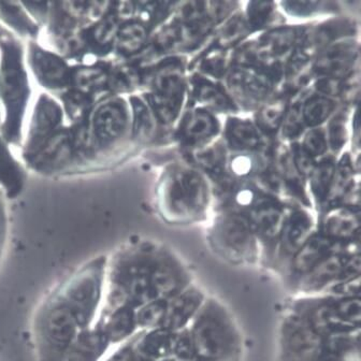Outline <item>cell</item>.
Segmentation results:
<instances>
[{
	"label": "cell",
	"instance_id": "cell-15",
	"mask_svg": "<svg viewBox=\"0 0 361 361\" xmlns=\"http://www.w3.org/2000/svg\"><path fill=\"white\" fill-rule=\"evenodd\" d=\"M194 361H208V360H202V359L197 358V359H195Z\"/></svg>",
	"mask_w": 361,
	"mask_h": 361
},
{
	"label": "cell",
	"instance_id": "cell-1",
	"mask_svg": "<svg viewBox=\"0 0 361 361\" xmlns=\"http://www.w3.org/2000/svg\"><path fill=\"white\" fill-rule=\"evenodd\" d=\"M106 259L90 260L41 305L34 323L40 361H63L75 338L90 329L104 295Z\"/></svg>",
	"mask_w": 361,
	"mask_h": 361
},
{
	"label": "cell",
	"instance_id": "cell-2",
	"mask_svg": "<svg viewBox=\"0 0 361 361\" xmlns=\"http://www.w3.org/2000/svg\"><path fill=\"white\" fill-rule=\"evenodd\" d=\"M197 358L208 361L241 360V334L226 307L207 299L190 326Z\"/></svg>",
	"mask_w": 361,
	"mask_h": 361
},
{
	"label": "cell",
	"instance_id": "cell-12",
	"mask_svg": "<svg viewBox=\"0 0 361 361\" xmlns=\"http://www.w3.org/2000/svg\"><path fill=\"white\" fill-rule=\"evenodd\" d=\"M59 120H61V112L56 104L49 98H42L41 102H39L36 114H35L34 128H32L34 139L36 138V140H38L45 135H48L59 124Z\"/></svg>",
	"mask_w": 361,
	"mask_h": 361
},
{
	"label": "cell",
	"instance_id": "cell-3",
	"mask_svg": "<svg viewBox=\"0 0 361 361\" xmlns=\"http://www.w3.org/2000/svg\"><path fill=\"white\" fill-rule=\"evenodd\" d=\"M20 48L14 42L3 43V61L0 67V94L3 96L7 121L5 133L10 140L18 137L23 113L25 110L30 88L23 67Z\"/></svg>",
	"mask_w": 361,
	"mask_h": 361
},
{
	"label": "cell",
	"instance_id": "cell-5",
	"mask_svg": "<svg viewBox=\"0 0 361 361\" xmlns=\"http://www.w3.org/2000/svg\"><path fill=\"white\" fill-rule=\"evenodd\" d=\"M176 338V331L158 328L139 331L129 343L140 360L172 361Z\"/></svg>",
	"mask_w": 361,
	"mask_h": 361
},
{
	"label": "cell",
	"instance_id": "cell-14",
	"mask_svg": "<svg viewBox=\"0 0 361 361\" xmlns=\"http://www.w3.org/2000/svg\"><path fill=\"white\" fill-rule=\"evenodd\" d=\"M6 243V221L3 212L0 211V257L3 255Z\"/></svg>",
	"mask_w": 361,
	"mask_h": 361
},
{
	"label": "cell",
	"instance_id": "cell-8",
	"mask_svg": "<svg viewBox=\"0 0 361 361\" xmlns=\"http://www.w3.org/2000/svg\"><path fill=\"white\" fill-rule=\"evenodd\" d=\"M126 116L118 104H106L96 112L94 129L102 142L116 140L124 131Z\"/></svg>",
	"mask_w": 361,
	"mask_h": 361
},
{
	"label": "cell",
	"instance_id": "cell-7",
	"mask_svg": "<svg viewBox=\"0 0 361 361\" xmlns=\"http://www.w3.org/2000/svg\"><path fill=\"white\" fill-rule=\"evenodd\" d=\"M98 325L111 344L127 341L138 331V326L135 321V309L122 307L102 313V323Z\"/></svg>",
	"mask_w": 361,
	"mask_h": 361
},
{
	"label": "cell",
	"instance_id": "cell-13",
	"mask_svg": "<svg viewBox=\"0 0 361 361\" xmlns=\"http://www.w3.org/2000/svg\"><path fill=\"white\" fill-rule=\"evenodd\" d=\"M22 183V171L10 155L5 143L0 139V184L8 192H18Z\"/></svg>",
	"mask_w": 361,
	"mask_h": 361
},
{
	"label": "cell",
	"instance_id": "cell-11",
	"mask_svg": "<svg viewBox=\"0 0 361 361\" xmlns=\"http://www.w3.org/2000/svg\"><path fill=\"white\" fill-rule=\"evenodd\" d=\"M167 305L168 299H156L135 310V321L138 330L145 331L163 328Z\"/></svg>",
	"mask_w": 361,
	"mask_h": 361
},
{
	"label": "cell",
	"instance_id": "cell-6",
	"mask_svg": "<svg viewBox=\"0 0 361 361\" xmlns=\"http://www.w3.org/2000/svg\"><path fill=\"white\" fill-rule=\"evenodd\" d=\"M110 344L99 325L90 327L75 338L63 361H98Z\"/></svg>",
	"mask_w": 361,
	"mask_h": 361
},
{
	"label": "cell",
	"instance_id": "cell-10",
	"mask_svg": "<svg viewBox=\"0 0 361 361\" xmlns=\"http://www.w3.org/2000/svg\"><path fill=\"white\" fill-rule=\"evenodd\" d=\"M32 59L35 71L44 84L52 87L63 85L65 81L66 67L61 61L44 52H36V54L34 53Z\"/></svg>",
	"mask_w": 361,
	"mask_h": 361
},
{
	"label": "cell",
	"instance_id": "cell-4",
	"mask_svg": "<svg viewBox=\"0 0 361 361\" xmlns=\"http://www.w3.org/2000/svg\"><path fill=\"white\" fill-rule=\"evenodd\" d=\"M206 300L204 293L195 285H190L176 296L168 299L164 329L178 331L188 328Z\"/></svg>",
	"mask_w": 361,
	"mask_h": 361
},
{
	"label": "cell",
	"instance_id": "cell-9",
	"mask_svg": "<svg viewBox=\"0 0 361 361\" xmlns=\"http://www.w3.org/2000/svg\"><path fill=\"white\" fill-rule=\"evenodd\" d=\"M344 270V259L340 257H329L316 264L305 274V289H321L328 283L334 282L336 276Z\"/></svg>",
	"mask_w": 361,
	"mask_h": 361
}]
</instances>
